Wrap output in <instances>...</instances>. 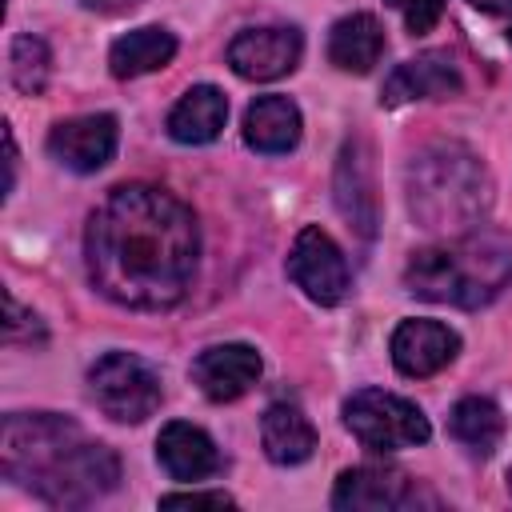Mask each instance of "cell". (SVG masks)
I'll list each match as a JSON object with an SVG mask.
<instances>
[{"instance_id": "obj_12", "label": "cell", "mask_w": 512, "mask_h": 512, "mask_svg": "<svg viewBox=\"0 0 512 512\" xmlns=\"http://www.w3.org/2000/svg\"><path fill=\"white\" fill-rule=\"evenodd\" d=\"M192 380L216 404L240 400L260 380V356L248 344H212L192 360Z\"/></svg>"}, {"instance_id": "obj_22", "label": "cell", "mask_w": 512, "mask_h": 512, "mask_svg": "<svg viewBox=\"0 0 512 512\" xmlns=\"http://www.w3.org/2000/svg\"><path fill=\"white\" fill-rule=\"evenodd\" d=\"M8 72H12V84L24 92V96H40L48 88V76H52V52L40 36H16L12 40V52H8Z\"/></svg>"}, {"instance_id": "obj_9", "label": "cell", "mask_w": 512, "mask_h": 512, "mask_svg": "<svg viewBox=\"0 0 512 512\" xmlns=\"http://www.w3.org/2000/svg\"><path fill=\"white\" fill-rule=\"evenodd\" d=\"M116 116L108 112H88V116H72L52 124L48 132V152L56 164L72 168V172H96L112 160L116 152Z\"/></svg>"}, {"instance_id": "obj_21", "label": "cell", "mask_w": 512, "mask_h": 512, "mask_svg": "<svg viewBox=\"0 0 512 512\" xmlns=\"http://www.w3.org/2000/svg\"><path fill=\"white\" fill-rule=\"evenodd\" d=\"M448 432L468 452L488 456L500 444V436H504V416H500L496 400H488V396H464V400H456V408L448 416Z\"/></svg>"}, {"instance_id": "obj_14", "label": "cell", "mask_w": 512, "mask_h": 512, "mask_svg": "<svg viewBox=\"0 0 512 512\" xmlns=\"http://www.w3.org/2000/svg\"><path fill=\"white\" fill-rule=\"evenodd\" d=\"M460 352V336L440 320H404L392 332V364L404 376H436Z\"/></svg>"}, {"instance_id": "obj_7", "label": "cell", "mask_w": 512, "mask_h": 512, "mask_svg": "<svg viewBox=\"0 0 512 512\" xmlns=\"http://www.w3.org/2000/svg\"><path fill=\"white\" fill-rule=\"evenodd\" d=\"M288 276L316 304H340L352 288V268H348L340 244L316 224L300 228V236L288 252Z\"/></svg>"}, {"instance_id": "obj_3", "label": "cell", "mask_w": 512, "mask_h": 512, "mask_svg": "<svg viewBox=\"0 0 512 512\" xmlns=\"http://www.w3.org/2000/svg\"><path fill=\"white\" fill-rule=\"evenodd\" d=\"M408 212L428 232L460 236L476 228L492 208V176L480 156L460 140L424 144L404 172Z\"/></svg>"}, {"instance_id": "obj_27", "label": "cell", "mask_w": 512, "mask_h": 512, "mask_svg": "<svg viewBox=\"0 0 512 512\" xmlns=\"http://www.w3.org/2000/svg\"><path fill=\"white\" fill-rule=\"evenodd\" d=\"M4 144H8V192L16 184V140H12V128L4 124Z\"/></svg>"}, {"instance_id": "obj_26", "label": "cell", "mask_w": 512, "mask_h": 512, "mask_svg": "<svg viewBox=\"0 0 512 512\" xmlns=\"http://www.w3.org/2000/svg\"><path fill=\"white\" fill-rule=\"evenodd\" d=\"M88 12H100V16H120V12H132L140 0H80Z\"/></svg>"}, {"instance_id": "obj_13", "label": "cell", "mask_w": 512, "mask_h": 512, "mask_svg": "<svg viewBox=\"0 0 512 512\" xmlns=\"http://www.w3.org/2000/svg\"><path fill=\"white\" fill-rule=\"evenodd\" d=\"M336 208L364 240L376 236V184L368 168V144L360 136L344 140L336 160Z\"/></svg>"}, {"instance_id": "obj_17", "label": "cell", "mask_w": 512, "mask_h": 512, "mask_svg": "<svg viewBox=\"0 0 512 512\" xmlns=\"http://www.w3.org/2000/svg\"><path fill=\"white\" fill-rule=\"evenodd\" d=\"M300 140V108L288 96H260L248 104L244 112V144L264 152V156H280L292 152Z\"/></svg>"}, {"instance_id": "obj_20", "label": "cell", "mask_w": 512, "mask_h": 512, "mask_svg": "<svg viewBox=\"0 0 512 512\" xmlns=\"http://www.w3.org/2000/svg\"><path fill=\"white\" fill-rule=\"evenodd\" d=\"M172 56H176V36H172L168 28L144 24V28L124 32V36L108 48V68H112V76L132 80V76H144V72L164 68Z\"/></svg>"}, {"instance_id": "obj_29", "label": "cell", "mask_w": 512, "mask_h": 512, "mask_svg": "<svg viewBox=\"0 0 512 512\" xmlns=\"http://www.w3.org/2000/svg\"><path fill=\"white\" fill-rule=\"evenodd\" d=\"M508 488H512V468H508Z\"/></svg>"}, {"instance_id": "obj_24", "label": "cell", "mask_w": 512, "mask_h": 512, "mask_svg": "<svg viewBox=\"0 0 512 512\" xmlns=\"http://www.w3.org/2000/svg\"><path fill=\"white\" fill-rule=\"evenodd\" d=\"M24 328H28L36 340H44V324H40L32 312H24V308L16 304V296L8 292V320H4V336H8V344H20V340H28V336H24Z\"/></svg>"}, {"instance_id": "obj_25", "label": "cell", "mask_w": 512, "mask_h": 512, "mask_svg": "<svg viewBox=\"0 0 512 512\" xmlns=\"http://www.w3.org/2000/svg\"><path fill=\"white\" fill-rule=\"evenodd\" d=\"M236 500L228 492H168L160 496V508H232Z\"/></svg>"}, {"instance_id": "obj_15", "label": "cell", "mask_w": 512, "mask_h": 512, "mask_svg": "<svg viewBox=\"0 0 512 512\" xmlns=\"http://www.w3.org/2000/svg\"><path fill=\"white\" fill-rule=\"evenodd\" d=\"M156 456L172 480H208L224 468V456L212 444V436L196 424H184V420H172L160 428Z\"/></svg>"}, {"instance_id": "obj_30", "label": "cell", "mask_w": 512, "mask_h": 512, "mask_svg": "<svg viewBox=\"0 0 512 512\" xmlns=\"http://www.w3.org/2000/svg\"><path fill=\"white\" fill-rule=\"evenodd\" d=\"M508 36H512V32H508Z\"/></svg>"}, {"instance_id": "obj_11", "label": "cell", "mask_w": 512, "mask_h": 512, "mask_svg": "<svg viewBox=\"0 0 512 512\" xmlns=\"http://www.w3.org/2000/svg\"><path fill=\"white\" fill-rule=\"evenodd\" d=\"M460 68L448 52L432 48V52H420L404 64H396L380 88V104L384 108H400V104H412V100H440V96H452L460 92Z\"/></svg>"}, {"instance_id": "obj_23", "label": "cell", "mask_w": 512, "mask_h": 512, "mask_svg": "<svg viewBox=\"0 0 512 512\" xmlns=\"http://www.w3.org/2000/svg\"><path fill=\"white\" fill-rule=\"evenodd\" d=\"M388 4L404 16L408 32L424 36V32H432V28H436V20H440V12H444V4H448V0H388Z\"/></svg>"}, {"instance_id": "obj_10", "label": "cell", "mask_w": 512, "mask_h": 512, "mask_svg": "<svg viewBox=\"0 0 512 512\" xmlns=\"http://www.w3.org/2000/svg\"><path fill=\"white\" fill-rule=\"evenodd\" d=\"M300 52L296 28H248L228 44V64L244 80H280L300 64Z\"/></svg>"}, {"instance_id": "obj_5", "label": "cell", "mask_w": 512, "mask_h": 512, "mask_svg": "<svg viewBox=\"0 0 512 512\" xmlns=\"http://www.w3.org/2000/svg\"><path fill=\"white\" fill-rule=\"evenodd\" d=\"M344 424L372 452L412 448V444H424L432 436L428 416L412 400H404L396 392H384V388H360V392H352L344 400Z\"/></svg>"}, {"instance_id": "obj_1", "label": "cell", "mask_w": 512, "mask_h": 512, "mask_svg": "<svg viewBox=\"0 0 512 512\" xmlns=\"http://www.w3.org/2000/svg\"><path fill=\"white\" fill-rule=\"evenodd\" d=\"M200 260L192 208L156 184H120L88 216L84 264L100 296L160 312L184 300Z\"/></svg>"}, {"instance_id": "obj_18", "label": "cell", "mask_w": 512, "mask_h": 512, "mask_svg": "<svg viewBox=\"0 0 512 512\" xmlns=\"http://www.w3.org/2000/svg\"><path fill=\"white\" fill-rule=\"evenodd\" d=\"M224 120H228V100H224V92L212 88V84H196V88H188V92L176 100V108L168 112V136H172L176 144H208V140L220 136Z\"/></svg>"}, {"instance_id": "obj_2", "label": "cell", "mask_w": 512, "mask_h": 512, "mask_svg": "<svg viewBox=\"0 0 512 512\" xmlns=\"http://www.w3.org/2000/svg\"><path fill=\"white\" fill-rule=\"evenodd\" d=\"M0 472L52 508H88L120 484L116 452L56 412L4 416Z\"/></svg>"}, {"instance_id": "obj_6", "label": "cell", "mask_w": 512, "mask_h": 512, "mask_svg": "<svg viewBox=\"0 0 512 512\" xmlns=\"http://www.w3.org/2000/svg\"><path fill=\"white\" fill-rule=\"evenodd\" d=\"M88 392L96 408L120 424H140L160 408V376L148 360L132 352H104L88 368Z\"/></svg>"}, {"instance_id": "obj_8", "label": "cell", "mask_w": 512, "mask_h": 512, "mask_svg": "<svg viewBox=\"0 0 512 512\" xmlns=\"http://www.w3.org/2000/svg\"><path fill=\"white\" fill-rule=\"evenodd\" d=\"M420 504H440L428 488H420L408 472L400 468H348L340 472L336 488H332V508L340 512H356V508H420Z\"/></svg>"}, {"instance_id": "obj_19", "label": "cell", "mask_w": 512, "mask_h": 512, "mask_svg": "<svg viewBox=\"0 0 512 512\" xmlns=\"http://www.w3.org/2000/svg\"><path fill=\"white\" fill-rule=\"evenodd\" d=\"M260 440L272 464H304L316 452V428L296 404H268L260 420Z\"/></svg>"}, {"instance_id": "obj_28", "label": "cell", "mask_w": 512, "mask_h": 512, "mask_svg": "<svg viewBox=\"0 0 512 512\" xmlns=\"http://www.w3.org/2000/svg\"><path fill=\"white\" fill-rule=\"evenodd\" d=\"M480 12H492V16H512V0H472Z\"/></svg>"}, {"instance_id": "obj_4", "label": "cell", "mask_w": 512, "mask_h": 512, "mask_svg": "<svg viewBox=\"0 0 512 512\" xmlns=\"http://www.w3.org/2000/svg\"><path fill=\"white\" fill-rule=\"evenodd\" d=\"M512 284V232L480 228L448 244L420 248L404 268V288L432 304L480 308Z\"/></svg>"}, {"instance_id": "obj_16", "label": "cell", "mask_w": 512, "mask_h": 512, "mask_svg": "<svg viewBox=\"0 0 512 512\" xmlns=\"http://www.w3.org/2000/svg\"><path fill=\"white\" fill-rule=\"evenodd\" d=\"M384 56V28L372 12H352V16H340L328 32V60L340 68V72H372Z\"/></svg>"}]
</instances>
